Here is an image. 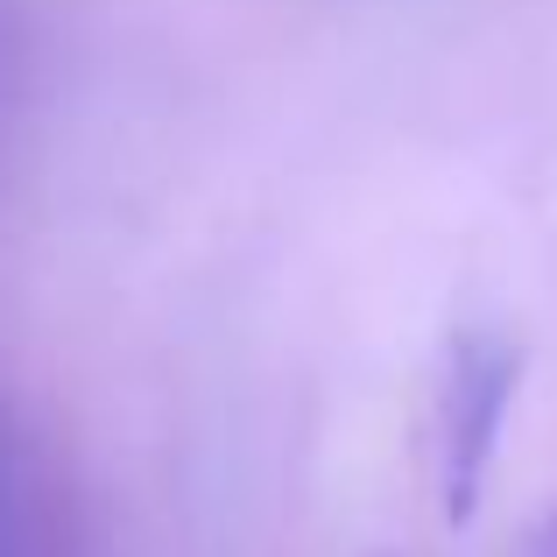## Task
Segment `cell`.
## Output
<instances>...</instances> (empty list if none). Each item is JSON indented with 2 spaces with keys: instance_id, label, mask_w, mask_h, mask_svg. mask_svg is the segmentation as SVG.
Instances as JSON below:
<instances>
[{
  "instance_id": "obj_1",
  "label": "cell",
  "mask_w": 557,
  "mask_h": 557,
  "mask_svg": "<svg viewBox=\"0 0 557 557\" xmlns=\"http://www.w3.org/2000/svg\"><path fill=\"white\" fill-rule=\"evenodd\" d=\"M522 381V354L502 332H459L445 368V403H437V487H445V516L466 522L487 494L494 445H502L508 403Z\"/></svg>"
},
{
  "instance_id": "obj_2",
  "label": "cell",
  "mask_w": 557,
  "mask_h": 557,
  "mask_svg": "<svg viewBox=\"0 0 557 557\" xmlns=\"http://www.w3.org/2000/svg\"><path fill=\"white\" fill-rule=\"evenodd\" d=\"M0 557H28V459L8 395H0Z\"/></svg>"
},
{
  "instance_id": "obj_3",
  "label": "cell",
  "mask_w": 557,
  "mask_h": 557,
  "mask_svg": "<svg viewBox=\"0 0 557 557\" xmlns=\"http://www.w3.org/2000/svg\"><path fill=\"white\" fill-rule=\"evenodd\" d=\"M522 557H557V516L544 522V530H536L530 536V550H522Z\"/></svg>"
}]
</instances>
